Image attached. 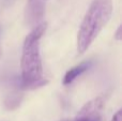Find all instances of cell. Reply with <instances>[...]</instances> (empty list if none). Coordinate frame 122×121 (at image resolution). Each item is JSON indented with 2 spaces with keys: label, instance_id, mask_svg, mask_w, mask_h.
<instances>
[{
  "label": "cell",
  "instance_id": "6da1fadb",
  "mask_svg": "<svg viewBox=\"0 0 122 121\" xmlns=\"http://www.w3.org/2000/svg\"><path fill=\"white\" fill-rule=\"evenodd\" d=\"M47 24L41 23L26 36L21 51L20 85L25 89H36L47 84L44 78L40 54V40L46 30Z\"/></svg>",
  "mask_w": 122,
  "mask_h": 121
},
{
  "label": "cell",
  "instance_id": "7a4b0ae2",
  "mask_svg": "<svg viewBox=\"0 0 122 121\" xmlns=\"http://www.w3.org/2000/svg\"><path fill=\"white\" fill-rule=\"evenodd\" d=\"M112 13V0H93L77 34V51L84 54L109 21Z\"/></svg>",
  "mask_w": 122,
  "mask_h": 121
},
{
  "label": "cell",
  "instance_id": "3957f363",
  "mask_svg": "<svg viewBox=\"0 0 122 121\" xmlns=\"http://www.w3.org/2000/svg\"><path fill=\"white\" fill-rule=\"evenodd\" d=\"M105 102L104 96H97L86 103L74 119H61L59 121H102L101 111L105 106Z\"/></svg>",
  "mask_w": 122,
  "mask_h": 121
},
{
  "label": "cell",
  "instance_id": "277c9868",
  "mask_svg": "<svg viewBox=\"0 0 122 121\" xmlns=\"http://www.w3.org/2000/svg\"><path fill=\"white\" fill-rule=\"evenodd\" d=\"M47 0H28L25 8V23L27 26L36 27L42 23Z\"/></svg>",
  "mask_w": 122,
  "mask_h": 121
},
{
  "label": "cell",
  "instance_id": "5b68a950",
  "mask_svg": "<svg viewBox=\"0 0 122 121\" xmlns=\"http://www.w3.org/2000/svg\"><path fill=\"white\" fill-rule=\"evenodd\" d=\"M92 66L91 61H85L75 66L74 68L70 69L66 73H65L64 77H63V85L69 86L75 81L77 77H79L81 74H84L86 71H88Z\"/></svg>",
  "mask_w": 122,
  "mask_h": 121
},
{
  "label": "cell",
  "instance_id": "8992f818",
  "mask_svg": "<svg viewBox=\"0 0 122 121\" xmlns=\"http://www.w3.org/2000/svg\"><path fill=\"white\" fill-rule=\"evenodd\" d=\"M20 100H21V96H18V93H13L11 96H9L8 99L5 100V105L8 106V108L13 109L20 103Z\"/></svg>",
  "mask_w": 122,
  "mask_h": 121
},
{
  "label": "cell",
  "instance_id": "52a82bcc",
  "mask_svg": "<svg viewBox=\"0 0 122 121\" xmlns=\"http://www.w3.org/2000/svg\"><path fill=\"white\" fill-rule=\"evenodd\" d=\"M112 121H122V111L121 109H119V111L115 114V116L112 117Z\"/></svg>",
  "mask_w": 122,
  "mask_h": 121
},
{
  "label": "cell",
  "instance_id": "ba28073f",
  "mask_svg": "<svg viewBox=\"0 0 122 121\" xmlns=\"http://www.w3.org/2000/svg\"><path fill=\"white\" fill-rule=\"evenodd\" d=\"M121 39V27H119L118 28V30H117V32H116V40H120Z\"/></svg>",
  "mask_w": 122,
  "mask_h": 121
},
{
  "label": "cell",
  "instance_id": "9c48e42d",
  "mask_svg": "<svg viewBox=\"0 0 122 121\" xmlns=\"http://www.w3.org/2000/svg\"><path fill=\"white\" fill-rule=\"evenodd\" d=\"M4 1H5V2H8V3H9V2H10V1H12V0H4Z\"/></svg>",
  "mask_w": 122,
  "mask_h": 121
}]
</instances>
